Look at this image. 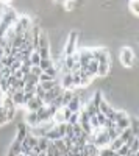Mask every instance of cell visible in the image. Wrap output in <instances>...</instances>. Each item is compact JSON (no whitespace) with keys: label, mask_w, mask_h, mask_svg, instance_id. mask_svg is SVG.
Returning <instances> with one entry per match:
<instances>
[{"label":"cell","mask_w":139,"mask_h":156,"mask_svg":"<svg viewBox=\"0 0 139 156\" xmlns=\"http://www.w3.org/2000/svg\"><path fill=\"white\" fill-rule=\"evenodd\" d=\"M28 156H37V153H36V151H33V150H31V151H30V153H28Z\"/></svg>","instance_id":"32"},{"label":"cell","mask_w":139,"mask_h":156,"mask_svg":"<svg viewBox=\"0 0 139 156\" xmlns=\"http://www.w3.org/2000/svg\"><path fill=\"white\" fill-rule=\"evenodd\" d=\"M28 61H30L31 66H39V61H41L39 53H37L36 50H33V51H31V55H30V58H28Z\"/></svg>","instance_id":"18"},{"label":"cell","mask_w":139,"mask_h":156,"mask_svg":"<svg viewBox=\"0 0 139 156\" xmlns=\"http://www.w3.org/2000/svg\"><path fill=\"white\" fill-rule=\"evenodd\" d=\"M33 97H34V90H27V92H23V106L27 105Z\"/></svg>","instance_id":"24"},{"label":"cell","mask_w":139,"mask_h":156,"mask_svg":"<svg viewBox=\"0 0 139 156\" xmlns=\"http://www.w3.org/2000/svg\"><path fill=\"white\" fill-rule=\"evenodd\" d=\"M58 2H62V3H64V2H66V0H58Z\"/></svg>","instance_id":"35"},{"label":"cell","mask_w":139,"mask_h":156,"mask_svg":"<svg viewBox=\"0 0 139 156\" xmlns=\"http://www.w3.org/2000/svg\"><path fill=\"white\" fill-rule=\"evenodd\" d=\"M120 62L125 69H130L134 64V51L131 47H122L120 50Z\"/></svg>","instance_id":"2"},{"label":"cell","mask_w":139,"mask_h":156,"mask_svg":"<svg viewBox=\"0 0 139 156\" xmlns=\"http://www.w3.org/2000/svg\"><path fill=\"white\" fill-rule=\"evenodd\" d=\"M91 55L92 59L97 62H109V51L106 47H92Z\"/></svg>","instance_id":"3"},{"label":"cell","mask_w":139,"mask_h":156,"mask_svg":"<svg viewBox=\"0 0 139 156\" xmlns=\"http://www.w3.org/2000/svg\"><path fill=\"white\" fill-rule=\"evenodd\" d=\"M116 126L117 128H120V129H125V128H128L130 126V115L128 114H125V115H122L120 119H117L116 122Z\"/></svg>","instance_id":"11"},{"label":"cell","mask_w":139,"mask_h":156,"mask_svg":"<svg viewBox=\"0 0 139 156\" xmlns=\"http://www.w3.org/2000/svg\"><path fill=\"white\" fill-rule=\"evenodd\" d=\"M56 84H59V81H58V80H52V81H44V83H39V86L45 90V92H47V90H50V89H53Z\"/></svg>","instance_id":"19"},{"label":"cell","mask_w":139,"mask_h":156,"mask_svg":"<svg viewBox=\"0 0 139 156\" xmlns=\"http://www.w3.org/2000/svg\"><path fill=\"white\" fill-rule=\"evenodd\" d=\"M45 137L50 140V142H53V140H58V139H62V136L59 134V131L56 129V126H53L52 129H50V131L45 134Z\"/></svg>","instance_id":"12"},{"label":"cell","mask_w":139,"mask_h":156,"mask_svg":"<svg viewBox=\"0 0 139 156\" xmlns=\"http://www.w3.org/2000/svg\"><path fill=\"white\" fill-rule=\"evenodd\" d=\"M98 112L100 114H103L105 117H106V119H111V115H112V111H114V108H112L111 105H109V103L105 100V98H102V101H100L98 103Z\"/></svg>","instance_id":"5"},{"label":"cell","mask_w":139,"mask_h":156,"mask_svg":"<svg viewBox=\"0 0 139 156\" xmlns=\"http://www.w3.org/2000/svg\"><path fill=\"white\" fill-rule=\"evenodd\" d=\"M116 153H117V154H120V156H127V154L130 153V148H128V145H125V144H123V145L116 151Z\"/></svg>","instance_id":"26"},{"label":"cell","mask_w":139,"mask_h":156,"mask_svg":"<svg viewBox=\"0 0 139 156\" xmlns=\"http://www.w3.org/2000/svg\"><path fill=\"white\" fill-rule=\"evenodd\" d=\"M6 122V117H5V108L3 106H0V126H3Z\"/></svg>","instance_id":"28"},{"label":"cell","mask_w":139,"mask_h":156,"mask_svg":"<svg viewBox=\"0 0 139 156\" xmlns=\"http://www.w3.org/2000/svg\"><path fill=\"white\" fill-rule=\"evenodd\" d=\"M20 148H22V144L20 142H17V140H12L11 142V145H9V148H8V151H11L12 154H20Z\"/></svg>","instance_id":"15"},{"label":"cell","mask_w":139,"mask_h":156,"mask_svg":"<svg viewBox=\"0 0 139 156\" xmlns=\"http://www.w3.org/2000/svg\"><path fill=\"white\" fill-rule=\"evenodd\" d=\"M66 108H69L70 112H78V111L83 108V100H81V97L75 94V95L72 97V100L66 105Z\"/></svg>","instance_id":"4"},{"label":"cell","mask_w":139,"mask_h":156,"mask_svg":"<svg viewBox=\"0 0 139 156\" xmlns=\"http://www.w3.org/2000/svg\"><path fill=\"white\" fill-rule=\"evenodd\" d=\"M69 125H77L78 123V112H72V115L69 117V120L66 122Z\"/></svg>","instance_id":"25"},{"label":"cell","mask_w":139,"mask_h":156,"mask_svg":"<svg viewBox=\"0 0 139 156\" xmlns=\"http://www.w3.org/2000/svg\"><path fill=\"white\" fill-rule=\"evenodd\" d=\"M78 45V31L72 30L66 39V45H64V56H70L77 51Z\"/></svg>","instance_id":"1"},{"label":"cell","mask_w":139,"mask_h":156,"mask_svg":"<svg viewBox=\"0 0 139 156\" xmlns=\"http://www.w3.org/2000/svg\"><path fill=\"white\" fill-rule=\"evenodd\" d=\"M11 0H0V3H9Z\"/></svg>","instance_id":"33"},{"label":"cell","mask_w":139,"mask_h":156,"mask_svg":"<svg viewBox=\"0 0 139 156\" xmlns=\"http://www.w3.org/2000/svg\"><path fill=\"white\" fill-rule=\"evenodd\" d=\"M44 106V103H42V100L41 98H37V97H33L27 105H25V108H27V111H31V112H36L39 108H42Z\"/></svg>","instance_id":"7"},{"label":"cell","mask_w":139,"mask_h":156,"mask_svg":"<svg viewBox=\"0 0 139 156\" xmlns=\"http://www.w3.org/2000/svg\"><path fill=\"white\" fill-rule=\"evenodd\" d=\"M48 144H50V140L44 136V137H37V144H36V147L33 148V151H36V153H41V151H47V148H48Z\"/></svg>","instance_id":"8"},{"label":"cell","mask_w":139,"mask_h":156,"mask_svg":"<svg viewBox=\"0 0 139 156\" xmlns=\"http://www.w3.org/2000/svg\"><path fill=\"white\" fill-rule=\"evenodd\" d=\"M112 150H109L108 147H102V148H98V153H97V156H112Z\"/></svg>","instance_id":"22"},{"label":"cell","mask_w":139,"mask_h":156,"mask_svg":"<svg viewBox=\"0 0 139 156\" xmlns=\"http://www.w3.org/2000/svg\"><path fill=\"white\" fill-rule=\"evenodd\" d=\"M23 120H25V125H27L28 128L37 126V125L41 123L37 114H36V112H31V111H27V114H25V117H23Z\"/></svg>","instance_id":"6"},{"label":"cell","mask_w":139,"mask_h":156,"mask_svg":"<svg viewBox=\"0 0 139 156\" xmlns=\"http://www.w3.org/2000/svg\"><path fill=\"white\" fill-rule=\"evenodd\" d=\"M128 8L136 17L139 16V0H128Z\"/></svg>","instance_id":"16"},{"label":"cell","mask_w":139,"mask_h":156,"mask_svg":"<svg viewBox=\"0 0 139 156\" xmlns=\"http://www.w3.org/2000/svg\"><path fill=\"white\" fill-rule=\"evenodd\" d=\"M128 128L131 129V133L134 136L139 134V125H137V119H136V117H131V119H130V126Z\"/></svg>","instance_id":"20"},{"label":"cell","mask_w":139,"mask_h":156,"mask_svg":"<svg viewBox=\"0 0 139 156\" xmlns=\"http://www.w3.org/2000/svg\"><path fill=\"white\" fill-rule=\"evenodd\" d=\"M109 62H98V66H97V76L100 78H105L108 73H109Z\"/></svg>","instance_id":"9"},{"label":"cell","mask_w":139,"mask_h":156,"mask_svg":"<svg viewBox=\"0 0 139 156\" xmlns=\"http://www.w3.org/2000/svg\"><path fill=\"white\" fill-rule=\"evenodd\" d=\"M23 80H25V83H30V84H33V86L39 84V76H36V75H33V73H27V75L23 76Z\"/></svg>","instance_id":"17"},{"label":"cell","mask_w":139,"mask_h":156,"mask_svg":"<svg viewBox=\"0 0 139 156\" xmlns=\"http://www.w3.org/2000/svg\"><path fill=\"white\" fill-rule=\"evenodd\" d=\"M112 156H120V154H117V153L114 151V153H112Z\"/></svg>","instance_id":"34"},{"label":"cell","mask_w":139,"mask_h":156,"mask_svg":"<svg viewBox=\"0 0 139 156\" xmlns=\"http://www.w3.org/2000/svg\"><path fill=\"white\" fill-rule=\"evenodd\" d=\"M30 73H33V75H36V76H39V75L42 73V70H41L39 66H31V67H30Z\"/></svg>","instance_id":"29"},{"label":"cell","mask_w":139,"mask_h":156,"mask_svg":"<svg viewBox=\"0 0 139 156\" xmlns=\"http://www.w3.org/2000/svg\"><path fill=\"white\" fill-rule=\"evenodd\" d=\"M128 148H130V153H137L139 151V139L137 137H134V140L130 144Z\"/></svg>","instance_id":"23"},{"label":"cell","mask_w":139,"mask_h":156,"mask_svg":"<svg viewBox=\"0 0 139 156\" xmlns=\"http://www.w3.org/2000/svg\"><path fill=\"white\" fill-rule=\"evenodd\" d=\"M34 89H36V86H33V84H30V83H25L23 92H27V90H34Z\"/></svg>","instance_id":"31"},{"label":"cell","mask_w":139,"mask_h":156,"mask_svg":"<svg viewBox=\"0 0 139 156\" xmlns=\"http://www.w3.org/2000/svg\"><path fill=\"white\" fill-rule=\"evenodd\" d=\"M84 151L87 153V156H97L98 153V148L92 144V142H87V144L84 145Z\"/></svg>","instance_id":"14"},{"label":"cell","mask_w":139,"mask_h":156,"mask_svg":"<svg viewBox=\"0 0 139 156\" xmlns=\"http://www.w3.org/2000/svg\"><path fill=\"white\" fill-rule=\"evenodd\" d=\"M75 3H77V0H66V2H64V8L67 11H72L75 8Z\"/></svg>","instance_id":"27"},{"label":"cell","mask_w":139,"mask_h":156,"mask_svg":"<svg viewBox=\"0 0 139 156\" xmlns=\"http://www.w3.org/2000/svg\"><path fill=\"white\" fill-rule=\"evenodd\" d=\"M122 145H123V140H122L120 137H116V139H112L109 144H108V148L112 150V151H117Z\"/></svg>","instance_id":"13"},{"label":"cell","mask_w":139,"mask_h":156,"mask_svg":"<svg viewBox=\"0 0 139 156\" xmlns=\"http://www.w3.org/2000/svg\"><path fill=\"white\" fill-rule=\"evenodd\" d=\"M53 64H55V62H53V58H50V59H41V61H39V67H41V70L44 72V70L48 69L50 66H53Z\"/></svg>","instance_id":"21"},{"label":"cell","mask_w":139,"mask_h":156,"mask_svg":"<svg viewBox=\"0 0 139 156\" xmlns=\"http://www.w3.org/2000/svg\"><path fill=\"white\" fill-rule=\"evenodd\" d=\"M95 117H97L98 125H100V126H103V123H105V120H106V117H105L103 114H100V112H97V114H95Z\"/></svg>","instance_id":"30"},{"label":"cell","mask_w":139,"mask_h":156,"mask_svg":"<svg viewBox=\"0 0 139 156\" xmlns=\"http://www.w3.org/2000/svg\"><path fill=\"white\" fill-rule=\"evenodd\" d=\"M11 100L14 103V106H23V90H16L14 94L11 95Z\"/></svg>","instance_id":"10"}]
</instances>
